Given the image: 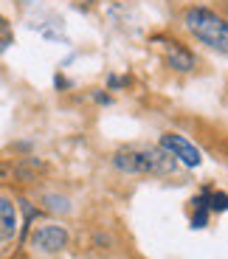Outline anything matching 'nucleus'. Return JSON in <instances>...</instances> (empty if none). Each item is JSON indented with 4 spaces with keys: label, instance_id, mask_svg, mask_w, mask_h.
I'll return each instance as SVG.
<instances>
[{
    "label": "nucleus",
    "instance_id": "obj_3",
    "mask_svg": "<svg viewBox=\"0 0 228 259\" xmlns=\"http://www.w3.org/2000/svg\"><path fill=\"white\" fill-rule=\"evenodd\" d=\"M138 152H141V175H169V172H175V158L163 147L138 149Z\"/></svg>",
    "mask_w": 228,
    "mask_h": 259
},
{
    "label": "nucleus",
    "instance_id": "obj_4",
    "mask_svg": "<svg viewBox=\"0 0 228 259\" xmlns=\"http://www.w3.org/2000/svg\"><path fill=\"white\" fill-rule=\"evenodd\" d=\"M31 242H34V248H39V251L57 253V251H62V248L68 245V231L62 226H39L37 231H34Z\"/></svg>",
    "mask_w": 228,
    "mask_h": 259
},
{
    "label": "nucleus",
    "instance_id": "obj_1",
    "mask_svg": "<svg viewBox=\"0 0 228 259\" xmlns=\"http://www.w3.org/2000/svg\"><path fill=\"white\" fill-rule=\"evenodd\" d=\"M183 26L189 28L200 42H206L214 51L228 54V20L214 14L211 9H189L183 14Z\"/></svg>",
    "mask_w": 228,
    "mask_h": 259
},
{
    "label": "nucleus",
    "instance_id": "obj_7",
    "mask_svg": "<svg viewBox=\"0 0 228 259\" xmlns=\"http://www.w3.org/2000/svg\"><path fill=\"white\" fill-rule=\"evenodd\" d=\"M113 163L121 172H130V175H141V152L138 149H118L113 155Z\"/></svg>",
    "mask_w": 228,
    "mask_h": 259
},
{
    "label": "nucleus",
    "instance_id": "obj_5",
    "mask_svg": "<svg viewBox=\"0 0 228 259\" xmlns=\"http://www.w3.org/2000/svg\"><path fill=\"white\" fill-rule=\"evenodd\" d=\"M17 234V208L9 197H0V237L12 240Z\"/></svg>",
    "mask_w": 228,
    "mask_h": 259
},
{
    "label": "nucleus",
    "instance_id": "obj_8",
    "mask_svg": "<svg viewBox=\"0 0 228 259\" xmlns=\"http://www.w3.org/2000/svg\"><path fill=\"white\" fill-rule=\"evenodd\" d=\"M209 211H228V194L225 192L209 194Z\"/></svg>",
    "mask_w": 228,
    "mask_h": 259
},
{
    "label": "nucleus",
    "instance_id": "obj_2",
    "mask_svg": "<svg viewBox=\"0 0 228 259\" xmlns=\"http://www.w3.org/2000/svg\"><path fill=\"white\" fill-rule=\"evenodd\" d=\"M161 147L166 149L172 158H177L180 163H186V166H200L203 163L200 149H197L189 138L177 136V133H166V136H161Z\"/></svg>",
    "mask_w": 228,
    "mask_h": 259
},
{
    "label": "nucleus",
    "instance_id": "obj_6",
    "mask_svg": "<svg viewBox=\"0 0 228 259\" xmlns=\"http://www.w3.org/2000/svg\"><path fill=\"white\" fill-rule=\"evenodd\" d=\"M166 62H169V68H175V71H180V73L195 71V57H192L180 42H172L169 46V51H166Z\"/></svg>",
    "mask_w": 228,
    "mask_h": 259
}]
</instances>
